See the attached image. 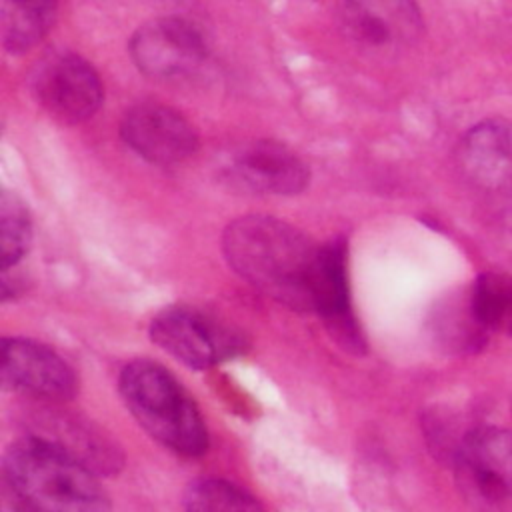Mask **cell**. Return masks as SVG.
I'll list each match as a JSON object with an SVG mask.
<instances>
[{
  "instance_id": "cell-1",
  "label": "cell",
  "mask_w": 512,
  "mask_h": 512,
  "mask_svg": "<svg viewBox=\"0 0 512 512\" xmlns=\"http://www.w3.org/2000/svg\"><path fill=\"white\" fill-rule=\"evenodd\" d=\"M318 250L304 232L272 216H242L222 234L228 264L256 290L300 312L312 310Z\"/></svg>"
},
{
  "instance_id": "cell-2",
  "label": "cell",
  "mask_w": 512,
  "mask_h": 512,
  "mask_svg": "<svg viewBox=\"0 0 512 512\" xmlns=\"http://www.w3.org/2000/svg\"><path fill=\"white\" fill-rule=\"evenodd\" d=\"M4 488L28 512H110L96 472L34 436L8 446Z\"/></svg>"
},
{
  "instance_id": "cell-3",
  "label": "cell",
  "mask_w": 512,
  "mask_h": 512,
  "mask_svg": "<svg viewBox=\"0 0 512 512\" xmlns=\"http://www.w3.org/2000/svg\"><path fill=\"white\" fill-rule=\"evenodd\" d=\"M134 420L174 454L196 458L208 450V428L186 388L152 360L128 362L118 378Z\"/></svg>"
},
{
  "instance_id": "cell-4",
  "label": "cell",
  "mask_w": 512,
  "mask_h": 512,
  "mask_svg": "<svg viewBox=\"0 0 512 512\" xmlns=\"http://www.w3.org/2000/svg\"><path fill=\"white\" fill-rule=\"evenodd\" d=\"M458 168L482 210L512 238V124L486 120L466 132Z\"/></svg>"
},
{
  "instance_id": "cell-5",
  "label": "cell",
  "mask_w": 512,
  "mask_h": 512,
  "mask_svg": "<svg viewBox=\"0 0 512 512\" xmlns=\"http://www.w3.org/2000/svg\"><path fill=\"white\" fill-rule=\"evenodd\" d=\"M150 338L194 370L218 366L246 350V338L238 330L192 306H170L156 314Z\"/></svg>"
},
{
  "instance_id": "cell-6",
  "label": "cell",
  "mask_w": 512,
  "mask_h": 512,
  "mask_svg": "<svg viewBox=\"0 0 512 512\" xmlns=\"http://www.w3.org/2000/svg\"><path fill=\"white\" fill-rule=\"evenodd\" d=\"M32 94L40 106L66 124L94 116L102 104V80L94 66L74 52H52L32 70Z\"/></svg>"
},
{
  "instance_id": "cell-7",
  "label": "cell",
  "mask_w": 512,
  "mask_h": 512,
  "mask_svg": "<svg viewBox=\"0 0 512 512\" xmlns=\"http://www.w3.org/2000/svg\"><path fill=\"white\" fill-rule=\"evenodd\" d=\"M464 492L484 506L512 504V430L474 426L452 458Z\"/></svg>"
},
{
  "instance_id": "cell-8",
  "label": "cell",
  "mask_w": 512,
  "mask_h": 512,
  "mask_svg": "<svg viewBox=\"0 0 512 512\" xmlns=\"http://www.w3.org/2000/svg\"><path fill=\"white\" fill-rule=\"evenodd\" d=\"M206 42L200 30L184 18H158L140 26L130 38V56L136 68L158 80L192 74L206 60Z\"/></svg>"
},
{
  "instance_id": "cell-9",
  "label": "cell",
  "mask_w": 512,
  "mask_h": 512,
  "mask_svg": "<svg viewBox=\"0 0 512 512\" xmlns=\"http://www.w3.org/2000/svg\"><path fill=\"white\" fill-rule=\"evenodd\" d=\"M330 336L350 354H364L366 340L352 310L348 278V246L344 238H332L318 250L312 278V310Z\"/></svg>"
},
{
  "instance_id": "cell-10",
  "label": "cell",
  "mask_w": 512,
  "mask_h": 512,
  "mask_svg": "<svg viewBox=\"0 0 512 512\" xmlns=\"http://www.w3.org/2000/svg\"><path fill=\"white\" fill-rule=\"evenodd\" d=\"M120 134L128 148L156 166L178 164L198 146L194 126L174 108L154 102L136 104L126 110Z\"/></svg>"
},
{
  "instance_id": "cell-11",
  "label": "cell",
  "mask_w": 512,
  "mask_h": 512,
  "mask_svg": "<svg viewBox=\"0 0 512 512\" xmlns=\"http://www.w3.org/2000/svg\"><path fill=\"white\" fill-rule=\"evenodd\" d=\"M2 382L44 402L70 400L78 390L72 366L52 348L28 338L2 340Z\"/></svg>"
},
{
  "instance_id": "cell-12",
  "label": "cell",
  "mask_w": 512,
  "mask_h": 512,
  "mask_svg": "<svg viewBox=\"0 0 512 512\" xmlns=\"http://www.w3.org/2000/svg\"><path fill=\"white\" fill-rule=\"evenodd\" d=\"M226 178L258 194H298L310 180L304 160L284 144L254 140L236 148L226 160Z\"/></svg>"
},
{
  "instance_id": "cell-13",
  "label": "cell",
  "mask_w": 512,
  "mask_h": 512,
  "mask_svg": "<svg viewBox=\"0 0 512 512\" xmlns=\"http://www.w3.org/2000/svg\"><path fill=\"white\" fill-rule=\"evenodd\" d=\"M28 436L52 444L92 472L114 474L124 462L120 446L104 430L78 414L52 406L32 412V432Z\"/></svg>"
},
{
  "instance_id": "cell-14",
  "label": "cell",
  "mask_w": 512,
  "mask_h": 512,
  "mask_svg": "<svg viewBox=\"0 0 512 512\" xmlns=\"http://www.w3.org/2000/svg\"><path fill=\"white\" fill-rule=\"evenodd\" d=\"M342 20L348 34L372 48H400L422 34L416 0H344Z\"/></svg>"
},
{
  "instance_id": "cell-15",
  "label": "cell",
  "mask_w": 512,
  "mask_h": 512,
  "mask_svg": "<svg viewBox=\"0 0 512 512\" xmlns=\"http://www.w3.org/2000/svg\"><path fill=\"white\" fill-rule=\"evenodd\" d=\"M58 0H0V30L8 52L22 54L50 30Z\"/></svg>"
},
{
  "instance_id": "cell-16",
  "label": "cell",
  "mask_w": 512,
  "mask_h": 512,
  "mask_svg": "<svg viewBox=\"0 0 512 512\" xmlns=\"http://www.w3.org/2000/svg\"><path fill=\"white\" fill-rule=\"evenodd\" d=\"M434 334L450 352H476L488 340V330L478 322L468 292L446 306L434 316Z\"/></svg>"
},
{
  "instance_id": "cell-17",
  "label": "cell",
  "mask_w": 512,
  "mask_h": 512,
  "mask_svg": "<svg viewBox=\"0 0 512 512\" xmlns=\"http://www.w3.org/2000/svg\"><path fill=\"white\" fill-rule=\"evenodd\" d=\"M470 306L478 322L488 330L512 334V276L486 272L468 290Z\"/></svg>"
},
{
  "instance_id": "cell-18",
  "label": "cell",
  "mask_w": 512,
  "mask_h": 512,
  "mask_svg": "<svg viewBox=\"0 0 512 512\" xmlns=\"http://www.w3.org/2000/svg\"><path fill=\"white\" fill-rule=\"evenodd\" d=\"M186 512H264L258 500L224 478H196L184 492Z\"/></svg>"
},
{
  "instance_id": "cell-19",
  "label": "cell",
  "mask_w": 512,
  "mask_h": 512,
  "mask_svg": "<svg viewBox=\"0 0 512 512\" xmlns=\"http://www.w3.org/2000/svg\"><path fill=\"white\" fill-rule=\"evenodd\" d=\"M0 242H2V270L18 266L32 242V218L26 204L4 192L0 200Z\"/></svg>"
},
{
  "instance_id": "cell-20",
  "label": "cell",
  "mask_w": 512,
  "mask_h": 512,
  "mask_svg": "<svg viewBox=\"0 0 512 512\" xmlns=\"http://www.w3.org/2000/svg\"><path fill=\"white\" fill-rule=\"evenodd\" d=\"M2 512H28L6 488H4V496H2Z\"/></svg>"
}]
</instances>
